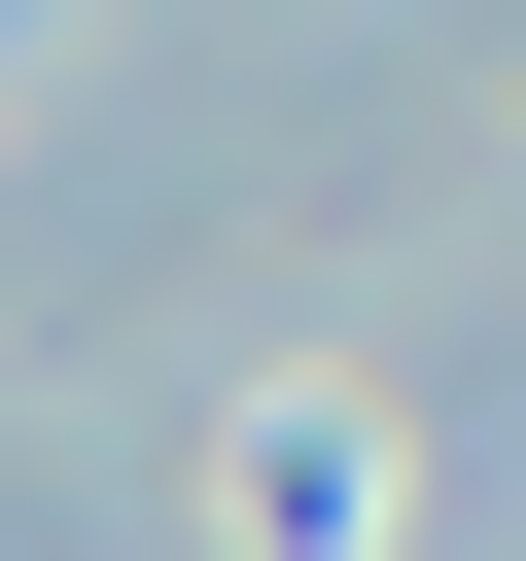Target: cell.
Masks as SVG:
<instances>
[{
  "label": "cell",
  "mask_w": 526,
  "mask_h": 561,
  "mask_svg": "<svg viewBox=\"0 0 526 561\" xmlns=\"http://www.w3.org/2000/svg\"><path fill=\"white\" fill-rule=\"evenodd\" d=\"M245 526H281V561H351V526H386V421H316V386H281V421H245Z\"/></svg>",
  "instance_id": "cell-1"
}]
</instances>
